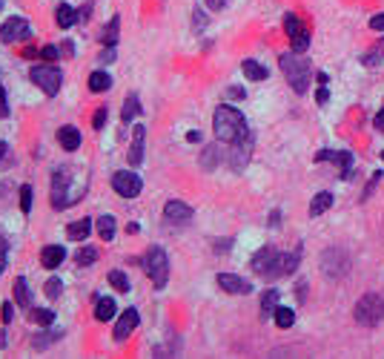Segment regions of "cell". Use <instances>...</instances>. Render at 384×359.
I'll return each instance as SVG.
<instances>
[{
  "label": "cell",
  "mask_w": 384,
  "mask_h": 359,
  "mask_svg": "<svg viewBox=\"0 0 384 359\" xmlns=\"http://www.w3.org/2000/svg\"><path fill=\"white\" fill-rule=\"evenodd\" d=\"M0 118H9V104H6V92L0 86Z\"/></svg>",
  "instance_id": "41"
},
{
  "label": "cell",
  "mask_w": 384,
  "mask_h": 359,
  "mask_svg": "<svg viewBox=\"0 0 384 359\" xmlns=\"http://www.w3.org/2000/svg\"><path fill=\"white\" fill-rule=\"evenodd\" d=\"M273 316H276V325H278V328H293V322H296V311L284 308V305H278Z\"/></svg>",
  "instance_id": "31"
},
{
  "label": "cell",
  "mask_w": 384,
  "mask_h": 359,
  "mask_svg": "<svg viewBox=\"0 0 384 359\" xmlns=\"http://www.w3.org/2000/svg\"><path fill=\"white\" fill-rule=\"evenodd\" d=\"M253 270L264 279H276V276H284V256L276 250V248H261L256 256H253Z\"/></svg>",
  "instance_id": "5"
},
{
  "label": "cell",
  "mask_w": 384,
  "mask_h": 359,
  "mask_svg": "<svg viewBox=\"0 0 384 359\" xmlns=\"http://www.w3.org/2000/svg\"><path fill=\"white\" fill-rule=\"evenodd\" d=\"M98 236H101V241L115 239V216H101L98 219Z\"/></svg>",
  "instance_id": "29"
},
{
  "label": "cell",
  "mask_w": 384,
  "mask_h": 359,
  "mask_svg": "<svg viewBox=\"0 0 384 359\" xmlns=\"http://www.w3.org/2000/svg\"><path fill=\"white\" fill-rule=\"evenodd\" d=\"M330 204H333V196H330L327 190H321V193L313 199V204H310V216L318 219L321 213H327V210H330Z\"/></svg>",
  "instance_id": "23"
},
{
  "label": "cell",
  "mask_w": 384,
  "mask_h": 359,
  "mask_svg": "<svg viewBox=\"0 0 384 359\" xmlns=\"http://www.w3.org/2000/svg\"><path fill=\"white\" fill-rule=\"evenodd\" d=\"M32 201H35L32 184H23V187H21V210H23V213H32Z\"/></svg>",
  "instance_id": "34"
},
{
  "label": "cell",
  "mask_w": 384,
  "mask_h": 359,
  "mask_svg": "<svg viewBox=\"0 0 384 359\" xmlns=\"http://www.w3.org/2000/svg\"><path fill=\"white\" fill-rule=\"evenodd\" d=\"M278 64H281V72L287 75V81H290V86L298 95H304L307 86H310V64L304 58H293V55H281Z\"/></svg>",
  "instance_id": "2"
},
{
  "label": "cell",
  "mask_w": 384,
  "mask_h": 359,
  "mask_svg": "<svg viewBox=\"0 0 384 359\" xmlns=\"http://www.w3.org/2000/svg\"><path fill=\"white\" fill-rule=\"evenodd\" d=\"M164 216H166L169 224H178V228H181V224H189L195 213H192V207H186L184 201H166L164 204Z\"/></svg>",
  "instance_id": "11"
},
{
  "label": "cell",
  "mask_w": 384,
  "mask_h": 359,
  "mask_svg": "<svg viewBox=\"0 0 384 359\" xmlns=\"http://www.w3.org/2000/svg\"><path fill=\"white\" fill-rule=\"evenodd\" d=\"M381 319H384V299L378 293L361 296L358 305H356V322L364 328H376Z\"/></svg>",
  "instance_id": "4"
},
{
  "label": "cell",
  "mask_w": 384,
  "mask_h": 359,
  "mask_svg": "<svg viewBox=\"0 0 384 359\" xmlns=\"http://www.w3.org/2000/svg\"><path fill=\"white\" fill-rule=\"evenodd\" d=\"M370 29L384 32V12H381V15H376V17H370Z\"/></svg>",
  "instance_id": "42"
},
{
  "label": "cell",
  "mask_w": 384,
  "mask_h": 359,
  "mask_svg": "<svg viewBox=\"0 0 384 359\" xmlns=\"http://www.w3.org/2000/svg\"><path fill=\"white\" fill-rule=\"evenodd\" d=\"M138 112H141V104H138V95H129L126 98V107H124V112H121V124L126 127L132 118H135L138 116Z\"/></svg>",
  "instance_id": "30"
},
{
  "label": "cell",
  "mask_w": 384,
  "mask_h": 359,
  "mask_svg": "<svg viewBox=\"0 0 384 359\" xmlns=\"http://www.w3.org/2000/svg\"><path fill=\"white\" fill-rule=\"evenodd\" d=\"M95 259H98V250H95V248H81V250H75V264H78V268H89Z\"/></svg>",
  "instance_id": "33"
},
{
  "label": "cell",
  "mask_w": 384,
  "mask_h": 359,
  "mask_svg": "<svg viewBox=\"0 0 384 359\" xmlns=\"http://www.w3.org/2000/svg\"><path fill=\"white\" fill-rule=\"evenodd\" d=\"M298 259H301V250L290 253V256H284V276H290L296 268H298Z\"/></svg>",
  "instance_id": "36"
},
{
  "label": "cell",
  "mask_w": 384,
  "mask_h": 359,
  "mask_svg": "<svg viewBox=\"0 0 384 359\" xmlns=\"http://www.w3.org/2000/svg\"><path fill=\"white\" fill-rule=\"evenodd\" d=\"M55 21H57V26H61V29H69V26L78 24V12H75L72 6H66V3H61V6L55 9Z\"/></svg>",
  "instance_id": "20"
},
{
  "label": "cell",
  "mask_w": 384,
  "mask_h": 359,
  "mask_svg": "<svg viewBox=\"0 0 384 359\" xmlns=\"http://www.w3.org/2000/svg\"><path fill=\"white\" fill-rule=\"evenodd\" d=\"M69 181H72L69 167H57V173L52 176V207H57V210L75 201V196H69Z\"/></svg>",
  "instance_id": "7"
},
{
  "label": "cell",
  "mask_w": 384,
  "mask_h": 359,
  "mask_svg": "<svg viewBox=\"0 0 384 359\" xmlns=\"http://www.w3.org/2000/svg\"><path fill=\"white\" fill-rule=\"evenodd\" d=\"M204 24H207V17H204V15H201V12H198V9H195V26H198V29H201V26H204Z\"/></svg>",
  "instance_id": "50"
},
{
  "label": "cell",
  "mask_w": 384,
  "mask_h": 359,
  "mask_svg": "<svg viewBox=\"0 0 384 359\" xmlns=\"http://www.w3.org/2000/svg\"><path fill=\"white\" fill-rule=\"evenodd\" d=\"M15 302L21 308H32V288H29V282L23 276L15 279Z\"/></svg>",
  "instance_id": "19"
},
{
  "label": "cell",
  "mask_w": 384,
  "mask_h": 359,
  "mask_svg": "<svg viewBox=\"0 0 384 359\" xmlns=\"http://www.w3.org/2000/svg\"><path fill=\"white\" fill-rule=\"evenodd\" d=\"M6 156V141H0V158Z\"/></svg>",
  "instance_id": "52"
},
{
  "label": "cell",
  "mask_w": 384,
  "mask_h": 359,
  "mask_svg": "<svg viewBox=\"0 0 384 359\" xmlns=\"http://www.w3.org/2000/svg\"><path fill=\"white\" fill-rule=\"evenodd\" d=\"M284 32H287V37H290V49L293 52H307V46H310V32H307V26L298 21L293 12L284 15Z\"/></svg>",
  "instance_id": "8"
},
{
  "label": "cell",
  "mask_w": 384,
  "mask_h": 359,
  "mask_svg": "<svg viewBox=\"0 0 384 359\" xmlns=\"http://www.w3.org/2000/svg\"><path fill=\"white\" fill-rule=\"evenodd\" d=\"M0 311H3V313H0V316H3V322H12V316H15L12 302H3V308H0Z\"/></svg>",
  "instance_id": "43"
},
{
  "label": "cell",
  "mask_w": 384,
  "mask_h": 359,
  "mask_svg": "<svg viewBox=\"0 0 384 359\" xmlns=\"http://www.w3.org/2000/svg\"><path fill=\"white\" fill-rule=\"evenodd\" d=\"M144 268L152 279V285H155L158 291L166 288V282H169V256L161 250V248H152L144 259Z\"/></svg>",
  "instance_id": "6"
},
{
  "label": "cell",
  "mask_w": 384,
  "mask_h": 359,
  "mask_svg": "<svg viewBox=\"0 0 384 359\" xmlns=\"http://www.w3.org/2000/svg\"><path fill=\"white\" fill-rule=\"evenodd\" d=\"M144 141H146V127H135L132 129V147H129V164L138 167L144 161Z\"/></svg>",
  "instance_id": "14"
},
{
  "label": "cell",
  "mask_w": 384,
  "mask_h": 359,
  "mask_svg": "<svg viewBox=\"0 0 384 359\" xmlns=\"http://www.w3.org/2000/svg\"><path fill=\"white\" fill-rule=\"evenodd\" d=\"M118 29H121V17H112V21L104 26V32H101V44L104 46H115V44H118Z\"/></svg>",
  "instance_id": "24"
},
{
  "label": "cell",
  "mask_w": 384,
  "mask_h": 359,
  "mask_svg": "<svg viewBox=\"0 0 384 359\" xmlns=\"http://www.w3.org/2000/svg\"><path fill=\"white\" fill-rule=\"evenodd\" d=\"M101 61H104V64H112V61H115V46H106V49L101 52Z\"/></svg>",
  "instance_id": "44"
},
{
  "label": "cell",
  "mask_w": 384,
  "mask_h": 359,
  "mask_svg": "<svg viewBox=\"0 0 384 359\" xmlns=\"http://www.w3.org/2000/svg\"><path fill=\"white\" fill-rule=\"evenodd\" d=\"M44 288H46V296H49V299H57V296L64 293V282H61V279H49Z\"/></svg>",
  "instance_id": "35"
},
{
  "label": "cell",
  "mask_w": 384,
  "mask_h": 359,
  "mask_svg": "<svg viewBox=\"0 0 384 359\" xmlns=\"http://www.w3.org/2000/svg\"><path fill=\"white\" fill-rule=\"evenodd\" d=\"M89 230H92V221H89V219H78L75 224H69V228H66V236H69L72 241H84V239L89 236Z\"/></svg>",
  "instance_id": "21"
},
{
  "label": "cell",
  "mask_w": 384,
  "mask_h": 359,
  "mask_svg": "<svg viewBox=\"0 0 384 359\" xmlns=\"http://www.w3.org/2000/svg\"><path fill=\"white\" fill-rule=\"evenodd\" d=\"M29 78H32V84H35L37 89L44 92V95L55 98L57 92H61V84H64V72L57 69V66H52V64H46V66H32Z\"/></svg>",
  "instance_id": "3"
},
{
  "label": "cell",
  "mask_w": 384,
  "mask_h": 359,
  "mask_svg": "<svg viewBox=\"0 0 384 359\" xmlns=\"http://www.w3.org/2000/svg\"><path fill=\"white\" fill-rule=\"evenodd\" d=\"M278 219H281V213L273 210V216H270V224H273V228H278Z\"/></svg>",
  "instance_id": "51"
},
{
  "label": "cell",
  "mask_w": 384,
  "mask_h": 359,
  "mask_svg": "<svg viewBox=\"0 0 384 359\" xmlns=\"http://www.w3.org/2000/svg\"><path fill=\"white\" fill-rule=\"evenodd\" d=\"M138 328V311L135 308H126L124 311V316L118 319V325H115V331H112V336H115V342H124V339Z\"/></svg>",
  "instance_id": "12"
},
{
  "label": "cell",
  "mask_w": 384,
  "mask_h": 359,
  "mask_svg": "<svg viewBox=\"0 0 384 359\" xmlns=\"http://www.w3.org/2000/svg\"><path fill=\"white\" fill-rule=\"evenodd\" d=\"M29 322L46 328V325L55 322V311H49V308H29Z\"/></svg>",
  "instance_id": "26"
},
{
  "label": "cell",
  "mask_w": 384,
  "mask_h": 359,
  "mask_svg": "<svg viewBox=\"0 0 384 359\" xmlns=\"http://www.w3.org/2000/svg\"><path fill=\"white\" fill-rule=\"evenodd\" d=\"M213 129H215V138L224 141V144H236V141H244L249 136V127H247V118L236 107H227L221 104L213 116Z\"/></svg>",
  "instance_id": "1"
},
{
  "label": "cell",
  "mask_w": 384,
  "mask_h": 359,
  "mask_svg": "<svg viewBox=\"0 0 384 359\" xmlns=\"http://www.w3.org/2000/svg\"><path fill=\"white\" fill-rule=\"evenodd\" d=\"M381 61H384V37H381V41H376V44H373V49H367V52H364L361 64H364V66H378Z\"/></svg>",
  "instance_id": "25"
},
{
  "label": "cell",
  "mask_w": 384,
  "mask_h": 359,
  "mask_svg": "<svg viewBox=\"0 0 384 359\" xmlns=\"http://www.w3.org/2000/svg\"><path fill=\"white\" fill-rule=\"evenodd\" d=\"M57 141H61V147L66 149V153H75V149L81 147V132H78V127H72V124L61 127V132H57Z\"/></svg>",
  "instance_id": "17"
},
{
  "label": "cell",
  "mask_w": 384,
  "mask_h": 359,
  "mask_svg": "<svg viewBox=\"0 0 384 359\" xmlns=\"http://www.w3.org/2000/svg\"><path fill=\"white\" fill-rule=\"evenodd\" d=\"M141 187H144V181H141V176L138 173H115L112 176V190L118 193L121 199H135V196H141Z\"/></svg>",
  "instance_id": "10"
},
{
  "label": "cell",
  "mask_w": 384,
  "mask_h": 359,
  "mask_svg": "<svg viewBox=\"0 0 384 359\" xmlns=\"http://www.w3.org/2000/svg\"><path fill=\"white\" fill-rule=\"evenodd\" d=\"M32 37V24L23 21V17H9V21L0 26V41L6 46L9 44H21V41H29Z\"/></svg>",
  "instance_id": "9"
},
{
  "label": "cell",
  "mask_w": 384,
  "mask_h": 359,
  "mask_svg": "<svg viewBox=\"0 0 384 359\" xmlns=\"http://www.w3.org/2000/svg\"><path fill=\"white\" fill-rule=\"evenodd\" d=\"M104 124H106V107H101V109H98V112H95V116H92V127L98 129V132L104 129Z\"/></svg>",
  "instance_id": "38"
},
{
  "label": "cell",
  "mask_w": 384,
  "mask_h": 359,
  "mask_svg": "<svg viewBox=\"0 0 384 359\" xmlns=\"http://www.w3.org/2000/svg\"><path fill=\"white\" fill-rule=\"evenodd\" d=\"M109 285L115 288V291H118V293H126L129 291V279H126V273L124 270H109Z\"/></svg>",
  "instance_id": "32"
},
{
  "label": "cell",
  "mask_w": 384,
  "mask_h": 359,
  "mask_svg": "<svg viewBox=\"0 0 384 359\" xmlns=\"http://www.w3.org/2000/svg\"><path fill=\"white\" fill-rule=\"evenodd\" d=\"M0 9H3V0H0Z\"/></svg>",
  "instance_id": "53"
},
{
  "label": "cell",
  "mask_w": 384,
  "mask_h": 359,
  "mask_svg": "<svg viewBox=\"0 0 384 359\" xmlns=\"http://www.w3.org/2000/svg\"><path fill=\"white\" fill-rule=\"evenodd\" d=\"M276 308H278V291H267V293L261 296V319H267L270 313H276Z\"/></svg>",
  "instance_id": "28"
},
{
  "label": "cell",
  "mask_w": 384,
  "mask_h": 359,
  "mask_svg": "<svg viewBox=\"0 0 384 359\" xmlns=\"http://www.w3.org/2000/svg\"><path fill=\"white\" fill-rule=\"evenodd\" d=\"M241 69H244V75L249 81H267V66H261L258 61H253V58H247L244 64H241Z\"/></svg>",
  "instance_id": "22"
},
{
  "label": "cell",
  "mask_w": 384,
  "mask_h": 359,
  "mask_svg": "<svg viewBox=\"0 0 384 359\" xmlns=\"http://www.w3.org/2000/svg\"><path fill=\"white\" fill-rule=\"evenodd\" d=\"M41 58H46V61H55V58H61V49H57V46H44L41 49Z\"/></svg>",
  "instance_id": "39"
},
{
  "label": "cell",
  "mask_w": 384,
  "mask_h": 359,
  "mask_svg": "<svg viewBox=\"0 0 384 359\" xmlns=\"http://www.w3.org/2000/svg\"><path fill=\"white\" fill-rule=\"evenodd\" d=\"M327 98H330V95H327V86H321L318 95H316V101H318V104H327Z\"/></svg>",
  "instance_id": "46"
},
{
  "label": "cell",
  "mask_w": 384,
  "mask_h": 359,
  "mask_svg": "<svg viewBox=\"0 0 384 359\" xmlns=\"http://www.w3.org/2000/svg\"><path fill=\"white\" fill-rule=\"evenodd\" d=\"M376 129H384V107H381V112H378V116H376Z\"/></svg>",
  "instance_id": "49"
},
{
  "label": "cell",
  "mask_w": 384,
  "mask_h": 359,
  "mask_svg": "<svg viewBox=\"0 0 384 359\" xmlns=\"http://www.w3.org/2000/svg\"><path fill=\"white\" fill-rule=\"evenodd\" d=\"M249 147H253V138H244V141H236L233 144V153H229V167L233 169H244V164L249 161Z\"/></svg>",
  "instance_id": "16"
},
{
  "label": "cell",
  "mask_w": 384,
  "mask_h": 359,
  "mask_svg": "<svg viewBox=\"0 0 384 359\" xmlns=\"http://www.w3.org/2000/svg\"><path fill=\"white\" fill-rule=\"evenodd\" d=\"M64 259H66V248H64V244H49V248L41 250V264H44L46 270L61 268Z\"/></svg>",
  "instance_id": "15"
},
{
  "label": "cell",
  "mask_w": 384,
  "mask_h": 359,
  "mask_svg": "<svg viewBox=\"0 0 384 359\" xmlns=\"http://www.w3.org/2000/svg\"><path fill=\"white\" fill-rule=\"evenodd\" d=\"M109 86H112V78H109L106 72L98 69V72H92V75H89V89H92V92H106Z\"/></svg>",
  "instance_id": "27"
},
{
  "label": "cell",
  "mask_w": 384,
  "mask_h": 359,
  "mask_svg": "<svg viewBox=\"0 0 384 359\" xmlns=\"http://www.w3.org/2000/svg\"><path fill=\"white\" fill-rule=\"evenodd\" d=\"M186 141H189V144H195V141H201V132H195V129H192V132H186Z\"/></svg>",
  "instance_id": "48"
},
{
  "label": "cell",
  "mask_w": 384,
  "mask_h": 359,
  "mask_svg": "<svg viewBox=\"0 0 384 359\" xmlns=\"http://www.w3.org/2000/svg\"><path fill=\"white\" fill-rule=\"evenodd\" d=\"M115 299H109V296H98V302H95V319L98 322H109V319L115 316Z\"/></svg>",
  "instance_id": "18"
},
{
  "label": "cell",
  "mask_w": 384,
  "mask_h": 359,
  "mask_svg": "<svg viewBox=\"0 0 384 359\" xmlns=\"http://www.w3.org/2000/svg\"><path fill=\"white\" fill-rule=\"evenodd\" d=\"M6 253H9V241H3V236H0V273L6 268Z\"/></svg>",
  "instance_id": "40"
},
{
  "label": "cell",
  "mask_w": 384,
  "mask_h": 359,
  "mask_svg": "<svg viewBox=\"0 0 384 359\" xmlns=\"http://www.w3.org/2000/svg\"><path fill=\"white\" fill-rule=\"evenodd\" d=\"M218 288L227 291V293H236V296H247L249 291H253V285H249L247 279L233 276V273H218Z\"/></svg>",
  "instance_id": "13"
},
{
  "label": "cell",
  "mask_w": 384,
  "mask_h": 359,
  "mask_svg": "<svg viewBox=\"0 0 384 359\" xmlns=\"http://www.w3.org/2000/svg\"><path fill=\"white\" fill-rule=\"evenodd\" d=\"M247 95V92L241 89V86H233V89H229V98H244Z\"/></svg>",
  "instance_id": "47"
},
{
  "label": "cell",
  "mask_w": 384,
  "mask_h": 359,
  "mask_svg": "<svg viewBox=\"0 0 384 359\" xmlns=\"http://www.w3.org/2000/svg\"><path fill=\"white\" fill-rule=\"evenodd\" d=\"M207 6L213 9V12H221V9L227 6V0H207Z\"/></svg>",
  "instance_id": "45"
},
{
  "label": "cell",
  "mask_w": 384,
  "mask_h": 359,
  "mask_svg": "<svg viewBox=\"0 0 384 359\" xmlns=\"http://www.w3.org/2000/svg\"><path fill=\"white\" fill-rule=\"evenodd\" d=\"M218 164V153H215V147H207V153H204V167L207 169H213Z\"/></svg>",
  "instance_id": "37"
}]
</instances>
